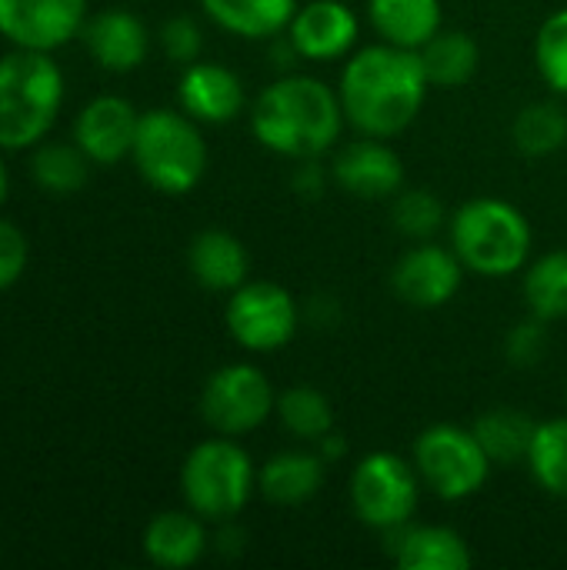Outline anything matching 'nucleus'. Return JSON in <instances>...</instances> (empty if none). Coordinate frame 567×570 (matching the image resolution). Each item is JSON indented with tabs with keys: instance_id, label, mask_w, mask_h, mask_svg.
Here are the masks:
<instances>
[{
	"instance_id": "1",
	"label": "nucleus",
	"mask_w": 567,
	"mask_h": 570,
	"mask_svg": "<svg viewBox=\"0 0 567 570\" xmlns=\"http://www.w3.org/2000/svg\"><path fill=\"white\" fill-rule=\"evenodd\" d=\"M428 87L431 80L424 73L421 53L381 40L348 57L338 97L354 130L391 140L418 120Z\"/></svg>"
},
{
	"instance_id": "2",
	"label": "nucleus",
	"mask_w": 567,
	"mask_h": 570,
	"mask_svg": "<svg viewBox=\"0 0 567 570\" xmlns=\"http://www.w3.org/2000/svg\"><path fill=\"white\" fill-rule=\"evenodd\" d=\"M348 117L334 87L307 73H284L267 83L251 107V130L261 147L287 160L324 157Z\"/></svg>"
},
{
	"instance_id": "3",
	"label": "nucleus",
	"mask_w": 567,
	"mask_h": 570,
	"mask_svg": "<svg viewBox=\"0 0 567 570\" xmlns=\"http://www.w3.org/2000/svg\"><path fill=\"white\" fill-rule=\"evenodd\" d=\"M451 250L481 277H511L531 257L528 217L501 197H475L451 217Z\"/></svg>"
},
{
	"instance_id": "4",
	"label": "nucleus",
	"mask_w": 567,
	"mask_h": 570,
	"mask_svg": "<svg viewBox=\"0 0 567 570\" xmlns=\"http://www.w3.org/2000/svg\"><path fill=\"white\" fill-rule=\"evenodd\" d=\"M63 104V73L47 50L0 57V147L20 150L43 140Z\"/></svg>"
},
{
	"instance_id": "5",
	"label": "nucleus",
	"mask_w": 567,
	"mask_h": 570,
	"mask_svg": "<svg viewBox=\"0 0 567 570\" xmlns=\"http://www.w3.org/2000/svg\"><path fill=\"white\" fill-rule=\"evenodd\" d=\"M140 177L170 197L194 190L207 170V144L194 117L184 110H147L140 114L134 150H130Z\"/></svg>"
},
{
	"instance_id": "6",
	"label": "nucleus",
	"mask_w": 567,
	"mask_h": 570,
	"mask_svg": "<svg viewBox=\"0 0 567 570\" xmlns=\"http://www.w3.org/2000/svg\"><path fill=\"white\" fill-rule=\"evenodd\" d=\"M257 491V468L251 454L234 438H211L201 441L180 468V494L187 508L211 521L224 524L234 521Z\"/></svg>"
},
{
	"instance_id": "7",
	"label": "nucleus",
	"mask_w": 567,
	"mask_h": 570,
	"mask_svg": "<svg viewBox=\"0 0 567 570\" xmlns=\"http://www.w3.org/2000/svg\"><path fill=\"white\" fill-rule=\"evenodd\" d=\"M414 468L421 484L441 501H468L491 478V458L478 434L461 424H431L414 441Z\"/></svg>"
},
{
	"instance_id": "8",
	"label": "nucleus",
	"mask_w": 567,
	"mask_h": 570,
	"mask_svg": "<svg viewBox=\"0 0 567 570\" xmlns=\"http://www.w3.org/2000/svg\"><path fill=\"white\" fill-rule=\"evenodd\" d=\"M351 508L371 531H398L411 524L421 498V474L414 461L394 451H371L351 471Z\"/></svg>"
},
{
	"instance_id": "9",
	"label": "nucleus",
	"mask_w": 567,
	"mask_h": 570,
	"mask_svg": "<svg viewBox=\"0 0 567 570\" xmlns=\"http://www.w3.org/2000/svg\"><path fill=\"white\" fill-rule=\"evenodd\" d=\"M277 407L271 377L254 364H227L214 371L201 391V417L214 434L244 438L257 431Z\"/></svg>"
},
{
	"instance_id": "10",
	"label": "nucleus",
	"mask_w": 567,
	"mask_h": 570,
	"mask_svg": "<svg viewBox=\"0 0 567 570\" xmlns=\"http://www.w3.org/2000/svg\"><path fill=\"white\" fill-rule=\"evenodd\" d=\"M224 321L237 347L251 354H271L297 337L301 307L281 284L247 281L231 294Z\"/></svg>"
},
{
	"instance_id": "11",
	"label": "nucleus",
	"mask_w": 567,
	"mask_h": 570,
	"mask_svg": "<svg viewBox=\"0 0 567 570\" xmlns=\"http://www.w3.org/2000/svg\"><path fill=\"white\" fill-rule=\"evenodd\" d=\"M461 281L465 264L458 261V254L431 240H418L398 257L391 271V291L414 311H438L451 304V297L461 291Z\"/></svg>"
},
{
	"instance_id": "12",
	"label": "nucleus",
	"mask_w": 567,
	"mask_h": 570,
	"mask_svg": "<svg viewBox=\"0 0 567 570\" xmlns=\"http://www.w3.org/2000/svg\"><path fill=\"white\" fill-rule=\"evenodd\" d=\"M331 177L358 200H388L404 190V160L391 144H384V137L361 134V140H351L338 150Z\"/></svg>"
},
{
	"instance_id": "13",
	"label": "nucleus",
	"mask_w": 567,
	"mask_h": 570,
	"mask_svg": "<svg viewBox=\"0 0 567 570\" xmlns=\"http://www.w3.org/2000/svg\"><path fill=\"white\" fill-rule=\"evenodd\" d=\"M87 0H0V33L23 50H53L84 27Z\"/></svg>"
},
{
	"instance_id": "14",
	"label": "nucleus",
	"mask_w": 567,
	"mask_h": 570,
	"mask_svg": "<svg viewBox=\"0 0 567 570\" xmlns=\"http://www.w3.org/2000/svg\"><path fill=\"white\" fill-rule=\"evenodd\" d=\"M287 37L304 60L328 63L351 57L361 37V23L344 0H311L297 7L294 20L287 23Z\"/></svg>"
},
{
	"instance_id": "15",
	"label": "nucleus",
	"mask_w": 567,
	"mask_h": 570,
	"mask_svg": "<svg viewBox=\"0 0 567 570\" xmlns=\"http://www.w3.org/2000/svg\"><path fill=\"white\" fill-rule=\"evenodd\" d=\"M177 97H180V110L197 124H231L241 117L247 104L244 80L231 67L211 60H194L184 67Z\"/></svg>"
},
{
	"instance_id": "16",
	"label": "nucleus",
	"mask_w": 567,
	"mask_h": 570,
	"mask_svg": "<svg viewBox=\"0 0 567 570\" xmlns=\"http://www.w3.org/2000/svg\"><path fill=\"white\" fill-rule=\"evenodd\" d=\"M140 114L124 97L90 100L74 124V144L90 157V164H117L134 150Z\"/></svg>"
},
{
	"instance_id": "17",
	"label": "nucleus",
	"mask_w": 567,
	"mask_h": 570,
	"mask_svg": "<svg viewBox=\"0 0 567 570\" xmlns=\"http://www.w3.org/2000/svg\"><path fill=\"white\" fill-rule=\"evenodd\" d=\"M384 548L401 570H471V544L451 531L434 524H404L384 534Z\"/></svg>"
},
{
	"instance_id": "18",
	"label": "nucleus",
	"mask_w": 567,
	"mask_h": 570,
	"mask_svg": "<svg viewBox=\"0 0 567 570\" xmlns=\"http://www.w3.org/2000/svg\"><path fill=\"white\" fill-rule=\"evenodd\" d=\"M84 43L104 70L130 73L147 60L150 33L137 13H130L124 7H110V10H100L84 27Z\"/></svg>"
},
{
	"instance_id": "19",
	"label": "nucleus",
	"mask_w": 567,
	"mask_h": 570,
	"mask_svg": "<svg viewBox=\"0 0 567 570\" xmlns=\"http://www.w3.org/2000/svg\"><path fill=\"white\" fill-rule=\"evenodd\" d=\"M328 478V461L317 451H277L257 468V491L264 501L281 508H297L317 498Z\"/></svg>"
},
{
	"instance_id": "20",
	"label": "nucleus",
	"mask_w": 567,
	"mask_h": 570,
	"mask_svg": "<svg viewBox=\"0 0 567 570\" xmlns=\"http://www.w3.org/2000/svg\"><path fill=\"white\" fill-rule=\"evenodd\" d=\"M187 267L194 274V281L204 291L214 294H234L241 284H247L251 274V254L247 247L227 234V230H201L190 247H187Z\"/></svg>"
},
{
	"instance_id": "21",
	"label": "nucleus",
	"mask_w": 567,
	"mask_h": 570,
	"mask_svg": "<svg viewBox=\"0 0 567 570\" xmlns=\"http://www.w3.org/2000/svg\"><path fill=\"white\" fill-rule=\"evenodd\" d=\"M207 551L204 518L187 511H164L144 528V554L150 564L180 570L197 564Z\"/></svg>"
},
{
	"instance_id": "22",
	"label": "nucleus",
	"mask_w": 567,
	"mask_h": 570,
	"mask_svg": "<svg viewBox=\"0 0 567 570\" xmlns=\"http://www.w3.org/2000/svg\"><path fill=\"white\" fill-rule=\"evenodd\" d=\"M368 20L384 43L421 50L441 30V0H368Z\"/></svg>"
},
{
	"instance_id": "23",
	"label": "nucleus",
	"mask_w": 567,
	"mask_h": 570,
	"mask_svg": "<svg viewBox=\"0 0 567 570\" xmlns=\"http://www.w3.org/2000/svg\"><path fill=\"white\" fill-rule=\"evenodd\" d=\"M204 13L244 40H274L297 13V0H201Z\"/></svg>"
},
{
	"instance_id": "24",
	"label": "nucleus",
	"mask_w": 567,
	"mask_h": 570,
	"mask_svg": "<svg viewBox=\"0 0 567 570\" xmlns=\"http://www.w3.org/2000/svg\"><path fill=\"white\" fill-rule=\"evenodd\" d=\"M424 73L434 87H461L481 67V47L468 30H438L421 50Z\"/></svg>"
},
{
	"instance_id": "25",
	"label": "nucleus",
	"mask_w": 567,
	"mask_h": 570,
	"mask_svg": "<svg viewBox=\"0 0 567 570\" xmlns=\"http://www.w3.org/2000/svg\"><path fill=\"white\" fill-rule=\"evenodd\" d=\"M535 421L518 411V407H491L475 421V434L485 448V454L491 458V464L511 468V464H525L528 451H531V438H535Z\"/></svg>"
},
{
	"instance_id": "26",
	"label": "nucleus",
	"mask_w": 567,
	"mask_h": 570,
	"mask_svg": "<svg viewBox=\"0 0 567 570\" xmlns=\"http://www.w3.org/2000/svg\"><path fill=\"white\" fill-rule=\"evenodd\" d=\"M274 414L291 438L307 441V444H314L317 438L334 431V407H331L328 394L311 384H294L284 394H277Z\"/></svg>"
},
{
	"instance_id": "27",
	"label": "nucleus",
	"mask_w": 567,
	"mask_h": 570,
	"mask_svg": "<svg viewBox=\"0 0 567 570\" xmlns=\"http://www.w3.org/2000/svg\"><path fill=\"white\" fill-rule=\"evenodd\" d=\"M511 140L525 157H551L567 144V114L555 100H535L518 110Z\"/></svg>"
},
{
	"instance_id": "28",
	"label": "nucleus",
	"mask_w": 567,
	"mask_h": 570,
	"mask_svg": "<svg viewBox=\"0 0 567 570\" xmlns=\"http://www.w3.org/2000/svg\"><path fill=\"white\" fill-rule=\"evenodd\" d=\"M525 464L545 494L567 501V417H551L535 428Z\"/></svg>"
},
{
	"instance_id": "29",
	"label": "nucleus",
	"mask_w": 567,
	"mask_h": 570,
	"mask_svg": "<svg viewBox=\"0 0 567 570\" xmlns=\"http://www.w3.org/2000/svg\"><path fill=\"white\" fill-rule=\"evenodd\" d=\"M525 304L548 324L567 317V250H548L525 271Z\"/></svg>"
},
{
	"instance_id": "30",
	"label": "nucleus",
	"mask_w": 567,
	"mask_h": 570,
	"mask_svg": "<svg viewBox=\"0 0 567 570\" xmlns=\"http://www.w3.org/2000/svg\"><path fill=\"white\" fill-rule=\"evenodd\" d=\"M30 170H33V180L37 187L50 190V194H74L87 184V174H90V157L77 147V144H40L33 150V160H30Z\"/></svg>"
},
{
	"instance_id": "31",
	"label": "nucleus",
	"mask_w": 567,
	"mask_h": 570,
	"mask_svg": "<svg viewBox=\"0 0 567 570\" xmlns=\"http://www.w3.org/2000/svg\"><path fill=\"white\" fill-rule=\"evenodd\" d=\"M391 220L401 237L411 240H431L444 227V204L438 194L424 187H404L391 197Z\"/></svg>"
},
{
	"instance_id": "32",
	"label": "nucleus",
	"mask_w": 567,
	"mask_h": 570,
	"mask_svg": "<svg viewBox=\"0 0 567 570\" xmlns=\"http://www.w3.org/2000/svg\"><path fill=\"white\" fill-rule=\"evenodd\" d=\"M535 63L541 80L567 97V7L555 10L551 17H545V23L538 27L535 37Z\"/></svg>"
},
{
	"instance_id": "33",
	"label": "nucleus",
	"mask_w": 567,
	"mask_h": 570,
	"mask_svg": "<svg viewBox=\"0 0 567 570\" xmlns=\"http://www.w3.org/2000/svg\"><path fill=\"white\" fill-rule=\"evenodd\" d=\"M548 321L541 317H528L521 321L515 331H508L505 337V357L515 364V367H538L545 357H548Z\"/></svg>"
},
{
	"instance_id": "34",
	"label": "nucleus",
	"mask_w": 567,
	"mask_h": 570,
	"mask_svg": "<svg viewBox=\"0 0 567 570\" xmlns=\"http://www.w3.org/2000/svg\"><path fill=\"white\" fill-rule=\"evenodd\" d=\"M160 47L164 53L174 60V63H194L201 60V50H204V33L197 27V20L190 17H170L164 27H160Z\"/></svg>"
},
{
	"instance_id": "35",
	"label": "nucleus",
	"mask_w": 567,
	"mask_h": 570,
	"mask_svg": "<svg viewBox=\"0 0 567 570\" xmlns=\"http://www.w3.org/2000/svg\"><path fill=\"white\" fill-rule=\"evenodd\" d=\"M23 267H27V237L10 220H0V291L17 284Z\"/></svg>"
},
{
	"instance_id": "36",
	"label": "nucleus",
	"mask_w": 567,
	"mask_h": 570,
	"mask_svg": "<svg viewBox=\"0 0 567 570\" xmlns=\"http://www.w3.org/2000/svg\"><path fill=\"white\" fill-rule=\"evenodd\" d=\"M317 160H321V157L297 160V170H294V177H291V187H294L301 197H307V200L321 197V194H324V184H328V174H324V167H321Z\"/></svg>"
},
{
	"instance_id": "37",
	"label": "nucleus",
	"mask_w": 567,
	"mask_h": 570,
	"mask_svg": "<svg viewBox=\"0 0 567 570\" xmlns=\"http://www.w3.org/2000/svg\"><path fill=\"white\" fill-rule=\"evenodd\" d=\"M314 451H317L328 464H334V461H341V458L348 454V441H344L338 431H328L324 438L314 441Z\"/></svg>"
},
{
	"instance_id": "38",
	"label": "nucleus",
	"mask_w": 567,
	"mask_h": 570,
	"mask_svg": "<svg viewBox=\"0 0 567 570\" xmlns=\"http://www.w3.org/2000/svg\"><path fill=\"white\" fill-rule=\"evenodd\" d=\"M3 197H7V170H3V160H0V207H3Z\"/></svg>"
}]
</instances>
